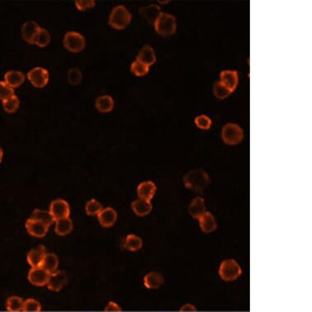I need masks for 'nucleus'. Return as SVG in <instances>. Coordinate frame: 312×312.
<instances>
[{"label": "nucleus", "instance_id": "nucleus-28", "mask_svg": "<svg viewBox=\"0 0 312 312\" xmlns=\"http://www.w3.org/2000/svg\"><path fill=\"white\" fill-rule=\"evenodd\" d=\"M24 300L18 296H11L6 302V310L9 312H23Z\"/></svg>", "mask_w": 312, "mask_h": 312}, {"label": "nucleus", "instance_id": "nucleus-24", "mask_svg": "<svg viewBox=\"0 0 312 312\" xmlns=\"http://www.w3.org/2000/svg\"><path fill=\"white\" fill-rule=\"evenodd\" d=\"M55 223H56L55 231H56V235H60V236L69 235L73 230V222L70 218L60 219V220L56 221Z\"/></svg>", "mask_w": 312, "mask_h": 312}, {"label": "nucleus", "instance_id": "nucleus-42", "mask_svg": "<svg viewBox=\"0 0 312 312\" xmlns=\"http://www.w3.org/2000/svg\"><path fill=\"white\" fill-rule=\"evenodd\" d=\"M2 157H3V151L2 148L0 147V163L2 162Z\"/></svg>", "mask_w": 312, "mask_h": 312}, {"label": "nucleus", "instance_id": "nucleus-30", "mask_svg": "<svg viewBox=\"0 0 312 312\" xmlns=\"http://www.w3.org/2000/svg\"><path fill=\"white\" fill-rule=\"evenodd\" d=\"M19 106H20V100L16 95H13L7 100L2 101L3 110L8 114L16 112L18 110Z\"/></svg>", "mask_w": 312, "mask_h": 312}, {"label": "nucleus", "instance_id": "nucleus-35", "mask_svg": "<svg viewBox=\"0 0 312 312\" xmlns=\"http://www.w3.org/2000/svg\"><path fill=\"white\" fill-rule=\"evenodd\" d=\"M131 71L132 73H134L136 76L141 77L149 72V66L136 60L132 63Z\"/></svg>", "mask_w": 312, "mask_h": 312}, {"label": "nucleus", "instance_id": "nucleus-34", "mask_svg": "<svg viewBox=\"0 0 312 312\" xmlns=\"http://www.w3.org/2000/svg\"><path fill=\"white\" fill-rule=\"evenodd\" d=\"M214 93L216 97L219 99H225L227 96H230L232 92L230 89H228L227 88L219 81L216 82L214 85Z\"/></svg>", "mask_w": 312, "mask_h": 312}, {"label": "nucleus", "instance_id": "nucleus-21", "mask_svg": "<svg viewBox=\"0 0 312 312\" xmlns=\"http://www.w3.org/2000/svg\"><path fill=\"white\" fill-rule=\"evenodd\" d=\"M165 279L160 273L151 271L144 277V285L148 289H157L164 284Z\"/></svg>", "mask_w": 312, "mask_h": 312}, {"label": "nucleus", "instance_id": "nucleus-41", "mask_svg": "<svg viewBox=\"0 0 312 312\" xmlns=\"http://www.w3.org/2000/svg\"><path fill=\"white\" fill-rule=\"evenodd\" d=\"M181 312H195L196 311V308L191 304H186V305L182 306V308H181Z\"/></svg>", "mask_w": 312, "mask_h": 312}, {"label": "nucleus", "instance_id": "nucleus-43", "mask_svg": "<svg viewBox=\"0 0 312 312\" xmlns=\"http://www.w3.org/2000/svg\"><path fill=\"white\" fill-rule=\"evenodd\" d=\"M159 2H160V3H167V2H169V1H159Z\"/></svg>", "mask_w": 312, "mask_h": 312}, {"label": "nucleus", "instance_id": "nucleus-2", "mask_svg": "<svg viewBox=\"0 0 312 312\" xmlns=\"http://www.w3.org/2000/svg\"><path fill=\"white\" fill-rule=\"evenodd\" d=\"M132 21V15L129 10L123 6L119 5L113 8L109 17V25L116 30H124L129 26Z\"/></svg>", "mask_w": 312, "mask_h": 312}, {"label": "nucleus", "instance_id": "nucleus-17", "mask_svg": "<svg viewBox=\"0 0 312 312\" xmlns=\"http://www.w3.org/2000/svg\"><path fill=\"white\" fill-rule=\"evenodd\" d=\"M220 82L227 88L228 89H230L232 92H234L239 82L237 71H222L220 73Z\"/></svg>", "mask_w": 312, "mask_h": 312}, {"label": "nucleus", "instance_id": "nucleus-12", "mask_svg": "<svg viewBox=\"0 0 312 312\" xmlns=\"http://www.w3.org/2000/svg\"><path fill=\"white\" fill-rule=\"evenodd\" d=\"M40 29V26L35 21H26L21 27V35L23 40L30 45H35V40Z\"/></svg>", "mask_w": 312, "mask_h": 312}, {"label": "nucleus", "instance_id": "nucleus-16", "mask_svg": "<svg viewBox=\"0 0 312 312\" xmlns=\"http://www.w3.org/2000/svg\"><path fill=\"white\" fill-rule=\"evenodd\" d=\"M198 220L200 223V229L205 234H210V233L214 232V230H216L217 227H218L216 219L210 212L207 211Z\"/></svg>", "mask_w": 312, "mask_h": 312}, {"label": "nucleus", "instance_id": "nucleus-15", "mask_svg": "<svg viewBox=\"0 0 312 312\" xmlns=\"http://www.w3.org/2000/svg\"><path fill=\"white\" fill-rule=\"evenodd\" d=\"M157 187L155 184L151 181H146L139 184L137 186V195L139 199L151 201L155 197Z\"/></svg>", "mask_w": 312, "mask_h": 312}, {"label": "nucleus", "instance_id": "nucleus-27", "mask_svg": "<svg viewBox=\"0 0 312 312\" xmlns=\"http://www.w3.org/2000/svg\"><path fill=\"white\" fill-rule=\"evenodd\" d=\"M142 245H143L142 239L134 234L127 235V237L125 239V248L129 251H138L142 248Z\"/></svg>", "mask_w": 312, "mask_h": 312}, {"label": "nucleus", "instance_id": "nucleus-10", "mask_svg": "<svg viewBox=\"0 0 312 312\" xmlns=\"http://www.w3.org/2000/svg\"><path fill=\"white\" fill-rule=\"evenodd\" d=\"M49 275V273L42 267H31L29 271L28 279L30 283L33 285L42 287L47 285Z\"/></svg>", "mask_w": 312, "mask_h": 312}, {"label": "nucleus", "instance_id": "nucleus-22", "mask_svg": "<svg viewBox=\"0 0 312 312\" xmlns=\"http://www.w3.org/2000/svg\"><path fill=\"white\" fill-rule=\"evenodd\" d=\"M132 209L136 216H147L152 210V204L147 200H134L131 204Z\"/></svg>", "mask_w": 312, "mask_h": 312}, {"label": "nucleus", "instance_id": "nucleus-5", "mask_svg": "<svg viewBox=\"0 0 312 312\" xmlns=\"http://www.w3.org/2000/svg\"><path fill=\"white\" fill-rule=\"evenodd\" d=\"M63 44L66 49L75 53L82 52L86 47L85 38L75 31H69L65 35Z\"/></svg>", "mask_w": 312, "mask_h": 312}, {"label": "nucleus", "instance_id": "nucleus-4", "mask_svg": "<svg viewBox=\"0 0 312 312\" xmlns=\"http://www.w3.org/2000/svg\"><path fill=\"white\" fill-rule=\"evenodd\" d=\"M219 275L225 281H234L242 274V269L239 263L234 259H226L221 263Z\"/></svg>", "mask_w": 312, "mask_h": 312}, {"label": "nucleus", "instance_id": "nucleus-38", "mask_svg": "<svg viewBox=\"0 0 312 312\" xmlns=\"http://www.w3.org/2000/svg\"><path fill=\"white\" fill-rule=\"evenodd\" d=\"M195 125L200 129L208 130L211 128L212 120L209 116L205 115H200L195 120Z\"/></svg>", "mask_w": 312, "mask_h": 312}, {"label": "nucleus", "instance_id": "nucleus-26", "mask_svg": "<svg viewBox=\"0 0 312 312\" xmlns=\"http://www.w3.org/2000/svg\"><path fill=\"white\" fill-rule=\"evenodd\" d=\"M42 267L45 268L49 274L55 272L58 270L59 258L53 253L46 254L45 260L43 262Z\"/></svg>", "mask_w": 312, "mask_h": 312}, {"label": "nucleus", "instance_id": "nucleus-7", "mask_svg": "<svg viewBox=\"0 0 312 312\" xmlns=\"http://www.w3.org/2000/svg\"><path fill=\"white\" fill-rule=\"evenodd\" d=\"M27 78L31 85L36 88H44L47 85L49 80V74L46 69L43 67H36L29 71Z\"/></svg>", "mask_w": 312, "mask_h": 312}, {"label": "nucleus", "instance_id": "nucleus-33", "mask_svg": "<svg viewBox=\"0 0 312 312\" xmlns=\"http://www.w3.org/2000/svg\"><path fill=\"white\" fill-rule=\"evenodd\" d=\"M67 80L70 83V85H79L82 82L83 74L80 70L77 68H71L68 71L67 73Z\"/></svg>", "mask_w": 312, "mask_h": 312}, {"label": "nucleus", "instance_id": "nucleus-40", "mask_svg": "<svg viewBox=\"0 0 312 312\" xmlns=\"http://www.w3.org/2000/svg\"><path fill=\"white\" fill-rule=\"evenodd\" d=\"M105 312H121L122 308H120V306L115 302H110V303L106 306V308H104Z\"/></svg>", "mask_w": 312, "mask_h": 312}, {"label": "nucleus", "instance_id": "nucleus-1", "mask_svg": "<svg viewBox=\"0 0 312 312\" xmlns=\"http://www.w3.org/2000/svg\"><path fill=\"white\" fill-rule=\"evenodd\" d=\"M185 187L195 192H204L210 183L209 174L201 169H193L185 174L183 178Z\"/></svg>", "mask_w": 312, "mask_h": 312}, {"label": "nucleus", "instance_id": "nucleus-9", "mask_svg": "<svg viewBox=\"0 0 312 312\" xmlns=\"http://www.w3.org/2000/svg\"><path fill=\"white\" fill-rule=\"evenodd\" d=\"M67 280H68V277L66 271L57 270L55 272L50 274L47 286L51 291H61V289H63L67 284Z\"/></svg>", "mask_w": 312, "mask_h": 312}, {"label": "nucleus", "instance_id": "nucleus-37", "mask_svg": "<svg viewBox=\"0 0 312 312\" xmlns=\"http://www.w3.org/2000/svg\"><path fill=\"white\" fill-rule=\"evenodd\" d=\"M14 95V90L4 82L0 81V100L4 101Z\"/></svg>", "mask_w": 312, "mask_h": 312}, {"label": "nucleus", "instance_id": "nucleus-3", "mask_svg": "<svg viewBox=\"0 0 312 312\" xmlns=\"http://www.w3.org/2000/svg\"><path fill=\"white\" fill-rule=\"evenodd\" d=\"M155 31L162 36H170L177 31L176 17L171 14L162 12L155 21Z\"/></svg>", "mask_w": 312, "mask_h": 312}, {"label": "nucleus", "instance_id": "nucleus-18", "mask_svg": "<svg viewBox=\"0 0 312 312\" xmlns=\"http://www.w3.org/2000/svg\"><path fill=\"white\" fill-rule=\"evenodd\" d=\"M206 204L204 198L198 196L193 199L189 205V213L193 219H199L206 213Z\"/></svg>", "mask_w": 312, "mask_h": 312}, {"label": "nucleus", "instance_id": "nucleus-13", "mask_svg": "<svg viewBox=\"0 0 312 312\" xmlns=\"http://www.w3.org/2000/svg\"><path fill=\"white\" fill-rule=\"evenodd\" d=\"M46 254L47 253L45 247L44 245H39L29 252L27 254V262L31 266V267H41Z\"/></svg>", "mask_w": 312, "mask_h": 312}, {"label": "nucleus", "instance_id": "nucleus-20", "mask_svg": "<svg viewBox=\"0 0 312 312\" xmlns=\"http://www.w3.org/2000/svg\"><path fill=\"white\" fill-rule=\"evenodd\" d=\"M26 75L21 71H9L4 75V82L12 89H16L23 85Z\"/></svg>", "mask_w": 312, "mask_h": 312}, {"label": "nucleus", "instance_id": "nucleus-29", "mask_svg": "<svg viewBox=\"0 0 312 312\" xmlns=\"http://www.w3.org/2000/svg\"><path fill=\"white\" fill-rule=\"evenodd\" d=\"M31 218L36 219V220L40 221L48 226L52 225V223H55L54 219H53L51 213L49 211H46V210H42V209H35L32 213Z\"/></svg>", "mask_w": 312, "mask_h": 312}, {"label": "nucleus", "instance_id": "nucleus-19", "mask_svg": "<svg viewBox=\"0 0 312 312\" xmlns=\"http://www.w3.org/2000/svg\"><path fill=\"white\" fill-rule=\"evenodd\" d=\"M139 13L149 23L155 24V21L157 20L158 17H160V15L162 13V12H161L160 6L150 4L146 6V7H141L139 9Z\"/></svg>", "mask_w": 312, "mask_h": 312}, {"label": "nucleus", "instance_id": "nucleus-32", "mask_svg": "<svg viewBox=\"0 0 312 312\" xmlns=\"http://www.w3.org/2000/svg\"><path fill=\"white\" fill-rule=\"evenodd\" d=\"M50 41H51V36H50L49 32L46 29H40V32L35 40V45H37L38 47H46L49 45Z\"/></svg>", "mask_w": 312, "mask_h": 312}, {"label": "nucleus", "instance_id": "nucleus-31", "mask_svg": "<svg viewBox=\"0 0 312 312\" xmlns=\"http://www.w3.org/2000/svg\"><path fill=\"white\" fill-rule=\"evenodd\" d=\"M102 209H103V207L101 205V203L95 200V199L89 200L86 205H85L86 213H87L88 215H89V216H97L99 213H100Z\"/></svg>", "mask_w": 312, "mask_h": 312}, {"label": "nucleus", "instance_id": "nucleus-25", "mask_svg": "<svg viewBox=\"0 0 312 312\" xmlns=\"http://www.w3.org/2000/svg\"><path fill=\"white\" fill-rule=\"evenodd\" d=\"M114 100L109 95L99 96L95 102L96 110L101 113L110 112L114 108Z\"/></svg>", "mask_w": 312, "mask_h": 312}, {"label": "nucleus", "instance_id": "nucleus-39", "mask_svg": "<svg viewBox=\"0 0 312 312\" xmlns=\"http://www.w3.org/2000/svg\"><path fill=\"white\" fill-rule=\"evenodd\" d=\"M75 6L80 11H86L95 6L93 0H85V1H75Z\"/></svg>", "mask_w": 312, "mask_h": 312}, {"label": "nucleus", "instance_id": "nucleus-23", "mask_svg": "<svg viewBox=\"0 0 312 312\" xmlns=\"http://www.w3.org/2000/svg\"><path fill=\"white\" fill-rule=\"evenodd\" d=\"M136 61L145 64L149 67L154 65L156 61V56H155V51L153 49V47L149 45L144 46L136 56Z\"/></svg>", "mask_w": 312, "mask_h": 312}, {"label": "nucleus", "instance_id": "nucleus-14", "mask_svg": "<svg viewBox=\"0 0 312 312\" xmlns=\"http://www.w3.org/2000/svg\"><path fill=\"white\" fill-rule=\"evenodd\" d=\"M99 223L103 227H110L115 225L118 219L117 212L111 207H107L102 209L98 215Z\"/></svg>", "mask_w": 312, "mask_h": 312}, {"label": "nucleus", "instance_id": "nucleus-11", "mask_svg": "<svg viewBox=\"0 0 312 312\" xmlns=\"http://www.w3.org/2000/svg\"><path fill=\"white\" fill-rule=\"evenodd\" d=\"M26 228L31 236L36 238L45 237L47 235L49 226L40 221L30 218L26 223Z\"/></svg>", "mask_w": 312, "mask_h": 312}, {"label": "nucleus", "instance_id": "nucleus-36", "mask_svg": "<svg viewBox=\"0 0 312 312\" xmlns=\"http://www.w3.org/2000/svg\"><path fill=\"white\" fill-rule=\"evenodd\" d=\"M42 310L41 303L34 298H28L24 301L23 312H40Z\"/></svg>", "mask_w": 312, "mask_h": 312}, {"label": "nucleus", "instance_id": "nucleus-8", "mask_svg": "<svg viewBox=\"0 0 312 312\" xmlns=\"http://www.w3.org/2000/svg\"><path fill=\"white\" fill-rule=\"evenodd\" d=\"M49 212L56 222L60 219L70 218L71 208L67 201L62 199H57L53 200L50 204Z\"/></svg>", "mask_w": 312, "mask_h": 312}, {"label": "nucleus", "instance_id": "nucleus-6", "mask_svg": "<svg viewBox=\"0 0 312 312\" xmlns=\"http://www.w3.org/2000/svg\"><path fill=\"white\" fill-rule=\"evenodd\" d=\"M244 136V133L241 128L235 124H227L223 127L222 131V138L227 145L234 146L239 144Z\"/></svg>", "mask_w": 312, "mask_h": 312}]
</instances>
